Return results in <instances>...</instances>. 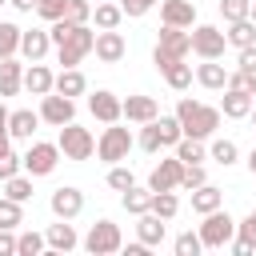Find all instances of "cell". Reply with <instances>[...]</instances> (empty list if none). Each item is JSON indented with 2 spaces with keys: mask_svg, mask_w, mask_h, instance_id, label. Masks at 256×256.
Wrapping results in <instances>:
<instances>
[{
  "mask_svg": "<svg viewBox=\"0 0 256 256\" xmlns=\"http://www.w3.org/2000/svg\"><path fill=\"white\" fill-rule=\"evenodd\" d=\"M176 120H180L184 136L212 140V136H216V128H220V108H212V104H200V100L184 96V100L176 104Z\"/></svg>",
  "mask_w": 256,
  "mask_h": 256,
  "instance_id": "obj_1",
  "label": "cell"
},
{
  "mask_svg": "<svg viewBox=\"0 0 256 256\" xmlns=\"http://www.w3.org/2000/svg\"><path fill=\"white\" fill-rule=\"evenodd\" d=\"M188 52H192V32L164 24V28H160V40H156V48H152V64H156V72H164L172 60H188Z\"/></svg>",
  "mask_w": 256,
  "mask_h": 256,
  "instance_id": "obj_2",
  "label": "cell"
},
{
  "mask_svg": "<svg viewBox=\"0 0 256 256\" xmlns=\"http://www.w3.org/2000/svg\"><path fill=\"white\" fill-rule=\"evenodd\" d=\"M56 148H60L64 160H88V156L96 152V136H92L88 128H80L76 120H68V124H60Z\"/></svg>",
  "mask_w": 256,
  "mask_h": 256,
  "instance_id": "obj_3",
  "label": "cell"
},
{
  "mask_svg": "<svg viewBox=\"0 0 256 256\" xmlns=\"http://www.w3.org/2000/svg\"><path fill=\"white\" fill-rule=\"evenodd\" d=\"M132 148H136V140H132L128 128H120V120L108 124V128L100 132V140H96V156H100L104 164H120V160H128Z\"/></svg>",
  "mask_w": 256,
  "mask_h": 256,
  "instance_id": "obj_4",
  "label": "cell"
},
{
  "mask_svg": "<svg viewBox=\"0 0 256 256\" xmlns=\"http://www.w3.org/2000/svg\"><path fill=\"white\" fill-rule=\"evenodd\" d=\"M80 248H84V252H92V256H112V252H120V248H124L120 224H112V220H96V224L84 232Z\"/></svg>",
  "mask_w": 256,
  "mask_h": 256,
  "instance_id": "obj_5",
  "label": "cell"
},
{
  "mask_svg": "<svg viewBox=\"0 0 256 256\" xmlns=\"http://www.w3.org/2000/svg\"><path fill=\"white\" fill-rule=\"evenodd\" d=\"M92 44H96V32H92L88 24H76V28L68 32V40L56 44V60H60L64 68H76V64L92 52Z\"/></svg>",
  "mask_w": 256,
  "mask_h": 256,
  "instance_id": "obj_6",
  "label": "cell"
},
{
  "mask_svg": "<svg viewBox=\"0 0 256 256\" xmlns=\"http://www.w3.org/2000/svg\"><path fill=\"white\" fill-rule=\"evenodd\" d=\"M196 232H200V244H204V248H224V244L236 236V220H232L224 208H212V212H204V224H200Z\"/></svg>",
  "mask_w": 256,
  "mask_h": 256,
  "instance_id": "obj_7",
  "label": "cell"
},
{
  "mask_svg": "<svg viewBox=\"0 0 256 256\" xmlns=\"http://www.w3.org/2000/svg\"><path fill=\"white\" fill-rule=\"evenodd\" d=\"M20 160H24V172H28L32 180H36V176H52L56 164H60V148L48 144V140H32L28 152H24Z\"/></svg>",
  "mask_w": 256,
  "mask_h": 256,
  "instance_id": "obj_8",
  "label": "cell"
},
{
  "mask_svg": "<svg viewBox=\"0 0 256 256\" xmlns=\"http://www.w3.org/2000/svg\"><path fill=\"white\" fill-rule=\"evenodd\" d=\"M224 48H228L224 28H216V24H192V52L200 60H220Z\"/></svg>",
  "mask_w": 256,
  "mask_h": 256,
  "instance_id": "obj_9",
  "label": "cell"
},
{
  "mask_svg": "<svg viewBox=\"0 0 256 256\" xmlns=\"http://www.w3.org/2000/svg\"><path fill=\"white\" fill-rule=\"evenodd\" d=\"M40 120H44V124H52V128H60V124L76 120V100H72V96H60V92L40 96Z\"/></svg>",
  "mask_w": 256,
  "mask_h": 256,
  "instance_id": "obj_10",
  "label": "cell"
},
{
  "mask_svg": "<svg viewBox=\"0 0 256 256\" xmlns=\"http://www.w3.org/2000/svg\"><path fill=\"white\" fill-rule=\"evenodd\" d=\"M160 116V104H156V96H124L120 100V120H128V124H148V120H156Z\"/></svg>",
  "mask_w": 256,
  "mask_h": 256,
  "instance_id": "obj_11",
  "label": "cell"
},
{
  "mask_svg": "<svg viewBox=\"0 0 256 256\" xmlns=\"http://www.w3.org/2000/svg\"><path fill=\"white\" fill-rule=\"evenodd\" d=\"M180 172H184V160L172 152L168 160H160V164L152 168L148 188H152V192H176V188H180Z\"/></svg>",
  "mask_w": 256,
  "mask_h": 256,
  "instance_id": "obj_12",
  "label": "cell"
},
{
  "mask_svg": "<svg viewBox=\"0 0 256 256\" xmlns=\"http://www.w3.org/2000/svg\"><path fill=\"white\" fill-rule=\"evenodd\" d=\"M48 208H52V216H56V220H76V216L84 212V192H80V188H72V184H64V188H56V192H52Z\"/></svg>",
  "mask_w": 256,
  "mask_h": 256,
  "instance_id": "obj_13",
  "label": "cell"
},
{
  "mask_svg": "<svg viewBox=\"0 0 256 256\" xmlns=\"http://www.w3.org/2000/svg\"><path fill=\"white\" fill-rule=\"evenodd\" d=\"M92 52H96V60H104V64H116V60H124V52H128V40H124L116 28H100V32H96V44H92Z\"/></svg>",
  "mask_w": 256,
  "mask_h": 256,
  "instance_id": "obj_14",
  "label": "cell"
},
{
  "mask_svg": "<svg viewBox=\"0 0 256 256\" xmlns=\"http://www.w3.org/2000/svg\"><path fill=\"white\" fill-rule=\"evenodd\" d=\"M88 112H92L100 124H116V120H120V96L108 92V88H96V92L88 96Z\"/></svg>",
  "mask_w": 256,
  "mask_h": 256,
  "instance_id": "obj_15",
  "label": "cell"
},
{
  "mask_svg": "<svg viewBox=\"0 0 256 256\" xmlns=\"http://www.w3.org/2000/svg\"><path fill=\"white\" fill-rule=\"evenodd\" d=\"M44 244H48V252H72V248H80V232L72 228V220H56V224H48Z\"/></svg>",
  "mask_w": 256,
  "mask_h": 256,
  "instance_id": "obj_16",
  "label": "cell"
},
{
  "mask_svg": "<svg viewBox=\"0 0 256 256\" xmlns=\"http://www.w3.org/2000/svg\"><path fill=\"white\" fill-rule=\"evenodd\" d=\"M160 24L192 28V24H196V4H192V0H160Z\"/></svg>",
  "mask_w": 256,
  "mask_h": 256,
  "instance_id": "obj_17",
  "label": "cell"
},
{
  "mask_svg": "<svg viewBox=\"0 0 256 256\" xmlns=\"http://www.w3.org/2000/svg\"><path fill=\"white\" fill-rule=\"evenodd\" d=\"M48 48H52L48 28H24V32H20V56H24L28 64H32V60H44Z\"/></svg>",
  "mask_w": 256,
  "mask_h": 256,
  "instance_id": "obj_18",
  "label": "cell"
},
{
  "mask_svg": "<svg viewBox=\"0 0 256 256\" xmlns=\"http://www.w3.org/2000/svg\"><path fill=\"white\" fill-rule=\"evenodd\" d=\"M168 236V220H160L156 212H140L136 216V240H144L148 248H160Z\"/></svg>",
  "mask_w": 256,
  "mask_h": 256,
  "instance_id": "obj_19",
  "label": "cell"
},
{
  "mask_svg": "<svg viewBox=\"0 0 256 256\" xmlns=\"http://www.w3.org/2000/svg\"><path fill=\"white\" fill-rule=\"evenodd\" d=\"M36 128H40V112H32V108L8 112V136H12V140H32Z\"/></svg>",
  "mask_w": 256,
  "mask_h": 256,
  "instance_id": "obj_20",
  "label": "cell"
},
{
  "mask_svg": "<svg viewBox=\"0 0 256 256\" xmlns=\"http://www.w3.org/2000/svg\"><path fill=\"white\" fill-rule=\"evenodd\" d=\"M196 84L200 88H208V92H224V80H228V68L220 64V60H204V64H196Z\"/></svg>",
  "mask_w": 256,
  "mask_h": 256,
  "instance_id": "obj_21",
  "label": "cell"
},
{
  "mask_svg": "<svg viewBox=\"0 0 256 256\" xmlns=\"http://www.w3.org/2000/svg\"><path fill=\"white\" fill-rule=\"evenodd\" d=\"M52 92H60V96H84L88 92V80H84V72L80 68H60L56 72V80H52Z\"/></svg>",
  "mask_w": 256,
  "mask_h": 256,
  "instance_id": "obj_22",
  "label": "cell"
},
{
  "mask_svg": "<svg viewBox=\"0 0 256 256\" xmlns=\"http://www.w3.org/2000/svg\"><path fill=\"white\" fill-rule=\"evenodd\" d=\"M252 104H256V96H244V92H232V88H224V96H220V116H228V120H244L248 112H252Z\"/></svg>",
  "mask_w": 256,
  "mask_h": 256,
  "instance_id": "obj_23",
  "label": "cell"
},
{
  "mask_svg": "<svg viewBox=\"0 0 256 256\" xmlns=\"http://www.w3.org/2000/svg\"><path fill=\"white\" fill-rule=\"evenodd\" d=\"M52 80H56L52 68H44L40 60H32V64L24 68V88H28L32 96H48V92H52Z\"/></svg>",
  "mask_w": 256,
  "mask_h": 256,
  "instance_id": "obj_24",
  "label": "cell"
},
{
  "mask_svg": "<svg viewBox=\"0 0 256 256\" xmlns=\"http://www.w3.org/2000/svg\"><path fill=\"white\" fill-rule=\"evenodd\" d=\"M20 88H24V64L16 56L0 60V96H16Z\"/></svg>",
  "mask_w": 256,
  "mask_h": 256,
  "instance_id": "obj_25",
  "label": "cell"
},
{
  "mask_svg": "<svg viewBox=\"0 0 256 256\" xmlns=\"http://www.w3.org/2000/svg\"><path fill=\"white\" fill-rule=\"evenodd\" d=\"M212 208H224V192L216 188V184H200V188H192V212L196 216H204V212H212Z\"/></svg>",
  "mask_w": 256,
  "mask_h": 256,
  "instance_id": "obj_26",
  "label": "cell"
},
{
  "mask_svg": "<svg viewBox=\"0 0 256 256\" xmlns=\"http://www.w3.org/2000/svg\"><path fill=\"white\" fill-rule=\"evenodd\" d=\"M172 152H176L184 164H204V160H208V148H204V140H196V136H180V140L172 144Z\"/></svg>",
  "mask_w": 256,
  "mask_h": 256,
  "instance_id": "obj_27",
  "label": "cell"
},
{
  "mask_svg": "<svg viewBox=\"0 0 256 256\" xmlns=\"http://www.w3.org/2000/svg\"><path fill=\"white\" fill-rule=\"evenodd\" d=\"M92 20H96V28H120V20H124V12H120V0H96V8H92Z\"/></svg>",
  "mask_w": 256,
  "mask_h": 256,
  "instance_id": "obj_28",
  "label": "cell"
},
{
  "mask_svg": "<svg viewBox=\"0 0 256 256\" xmlns=\"http://www.w3.org/2000/svg\"><path fill=\"white\" fill-rule=\"evenodd\" d=\"M160 76H164V84H168L172 92H184V88L192 84V64H188V60H172Z\"/></svg>",
  "mask_w": 256,
  "mask_h": 256,
  "instance_id": "obj_29",
  "label": "cell"
},
{
  "mask_svg": "<svg viewBox=\"0 0 256 256\" xmlns=\"http://www.w3.org/2000/svg\"><path fill=\"white\" fill-rule=\"evenodd\" d=\"M208 160H216V164H236L240 160V148H236V140H228V136H212V144H208Z\"/></svg>",
  "mask_w": 256,
  "mask_h": 256,
  "instance_id": "obj_30",
  "label": "cell"
},
{
  "mask_svg": "<svg viewBox=\"0 0 256 256\" xmlns=\"http://www.w3.org/2000/svg\"><path fill=\"white\" fill-rule=\"evenodd\" d=\"M224 40L232 44V48H248V44H256V24L244 16V20H232L228 24V32H224Z\"/></svg>",
  "mask_w": 256,
  "mask_h": 256,
  "instance_id": "obj_31",
  "label": "cell"
},
{
  "mask_svg": "<svg viewBox=\"0 0 256 256\" xmlns=\"http://www.w3.org/2000/svg\"><path fill=\"white\" fill-rule=\"evenodd\" d=\"M120 200H124V212L140 216V212H148V204H152V188H140V184H132L128 192H120Z\"/></svg>",
  "mask_w": 256,
  "mask_h": 256,
  "instance_id": "obj_32",
  "label": "cell"
},
{
  "mask_svg": "<svg viewBox=\"0 0 256 256\" xmlns=\"http://www.w3.org/2000/svg\"><path fill=\"white\" fill-rule=\"evenodd\" d=\"M20 24H12V20H0V60H8V56H16L20 52Z\"/></svg>",
  "mask_w": 256,
  "mask_h": 256,
  "instance_id": "obj_33",
  "label": "cell"
},
{
  "mask_svg": "<svg viewBox=\"0 0 256 256\" xmlns=\"http://www.w3.org/2000/svg\"><path fill=\"white\" fill-rule=\"evenodd\" d=\"M4 196H8V200H20V204L32 200V176H28V172L8 176V180H4Z\"/></svg>",
  "mask_w": 256,
  "mask_h": 256,
  "instance_id": "obj_34",
  "label": "cell"
},
{
  "mask_svg": "<svg viewBox=\"0 0 256 256\" xmlns=\"http://www.w3.org/2000/svg\"><path fill=\"white\" fill-rule=\"evenodd\" d=\"M148 212H156L160 220H172V216L180 212V200H176V192H152V204H148Z\"/></svg>",
  "mask_w": 256,
  "mask_h": 256,
  "instance_id": "obj_35",
  "label": "cell"
},
{
  "mask_svg": "<svg viewBox=\"0 0 256 256\" xmlns=\"http://www.w3.org/2000/svg\"><path fill=\"white\" fill-rule=\"evenodd\" d=\"M40 252H48V244H44V232H20L16 236V256H40Z\"/></svg>",
  "mask_w": 256,
  "mask_h": 256,
  "instance_id": "obj_36",
  "label": "cell"
},
{
  "mask_svg": "<svg viewBox=\"0 0 256 256\" xmlns=\"http://www.w3.org/2000/svg\"><path fill=\"white\" fill-rule=\"evenodd\" d=\"M144 152H164L168 144H164V136H160V124L156 120H148V124H140V140H136Z\"/></svg>",
  "mask_w": 256,
  "mask_h": 256,
  "instance_id": "obj_37",
  "label": "cell"
},
{
  "mask_svg": "<svg viewBox=\"0 0 256 256\" xmlns=\"http://www.w3.org/2000/svg\"><path fill=\"white\" fill-rule=\"evenodd\" d=\"M132 184H136V176H132V168H128L124 160H120V164H108V188H112V192H128Z\"/></svg>",
  "mask_w": 256,
  "mask_h": 256,
  "instance_id": "obj_38",
  "label": "cell"
},
{
  "mask_svg": "<svg viewBox=\"0 0 256 256\" xmlns=\"http://www.w3.org/2000/svg\"><path fill=\"white\" fill-rule=\"evenodd\" d=\"M24 224V204L0 196V228H20Z\"/></svg>",
  "mask_w": 256,
  "mask_h": 256,
  "instance_id": "obj_39",
  "label": "cell"
},
{
  "mask_svg": "<svg viewBox=\"0 0 256 256\" xmlns=\"http://www.w3.org/2000/svg\"><path fill=\"white\" fill-rule=\"evenodd\" d=\"M224 88H232V92H244V96H256V72H244V68H236V72H228Z\"/></svg>",
  "mask_w": 256,
  "mask_h": 256,
  "instance_id": "obj_40",
  "label": "cell"
},
{
  "mask_svg": "<svg viewBox=\"0 0 256 256\" xmlns=\"http://www.w3.org/2000/svg\"><path fill=\"white\" fill-rule=\"evenodd\" d=\"M172 248H176V256H200V252H204L200 232H180V236L172 240Z\"/></svg>",
  "mask_w": 256,
  "mask_h": 256,
  "instance_id": "obj_41",
  "label": "cell"
},
{
  "mask_svg": "<svg viewBox=\"0 0 256 256\" xmlns=\"http://www.w3.org/2000/svg\"><path fill=\"white\" fill-rule=\"evenodd\" d=\"M248 8H252V0H220V20H224V24L244 20V16H248Z\"/></svg>",
  "mask_w": 256,
  "mask_h": 256,
  "instance_id": "obj_42",
  "label": "cell"
},
{
  "mask_svg": "<svg viewBox=\"0 0 256 256\" xmlns=\"http://www.w3.org/2000/svg\"><path fill=\"white\" fill-rule=\"evenodd\" d=\"M156 124H160V136H164V144H168V148L184 136V128H180V120H176V116H164V112H160V116H156Z\"/></svg>",
  "mask_w": 256,
  "mask_h": 256,
  "instance_id": "obj_43",
  "label": "cell"
},
{
  "mask_svg": "<svg viewBox=\"0 0 256 256\" xmlns=\"http://www.w3.org/2000/svg\"><path fill=\"white\" fill-rule=\"evenodd\" d=\"M64 12H68V0H36V16H40V20H48V24H52V20H60Z\"/></svg>",
  "mask_w": 256,
  "mask_h": 256,
  "instance_id": "obj_44",
  "label": "cell"
},
{
  "mask_svg": "<svg viewBox=\"0 0 256 256\" xmlns=\"http://www.w3.org/2000/svg\"><path fill=\"white\" fill-rule=\"evenodd\" d=\"M204 180H208L204 164H184V172H180V188H188V192H192V188H200Z\"/></svg>",
  "mask_w": 256,
  "mask_h": 256,
  "instance_id": "obj_45",
  "label": "cell"
},
{
  "mask_svg": "<svg viewBox=\"0 0 256 256\" xmlns=\"http://www.w3.org/2000/svg\"><path fill=\"white\" fill-rule=\"evenodd\" d=\"M72 24H88L92 20V4L88 0H68V12H64Z\"/></svg>",
  "mask_w": 256,
  "mask_h": 256,
  "instance_id": "obj_46",
  "label": "cell"
},
{
  "mask_svg": "<svg viewBox=\"0 0 256 256\" xmlns=\"http://www.w3.org/2000/svg\"><path fill=\"white\" fill-rule=\"evenodd\" d=\"M156 4H160V0H120V12L136 20V16H148V12L156 8Z\"/></svg>",
  "mask_w": 256,
  "mask_h": 256,
  "instance_id": "obj_47",
  "label": "cell"
},
{
  "mask_svg": "<svg viewBox=\"0 0 256 256\" xmlns=\"http://www.w3.org/2000/svg\"><path fill=\"white\" fill-rule=\"evenodd\" d=\"M16 172H24V160H20L16 152H4V156H0V184H4L8 176H16Z\"/></svg>",
  "mask_w": 256,
  "mask_h": 256,
  "instance_id": "obj_48",
  "label": "cell"
},
{
  "mask_svg": "<svg viewBox=\"0 0 256 256\" xmlns=\"http://www.w3.org/2000/svg\"><path fill=\"white\" fill-rule=\"evenodd\" d=\"M236 236L248 240V244H256V208H252L244 220H236Z\"/></svg>",
  "mask_w": 256,
  "mask_h": 256,
  "instance_id": "obj_49",
  "label": "cell"
},
{
  "mask_svg": "<svg viewBox=\"0 0 256 256\" xmlns=\"http://www.w3.org/2000/svg\"><path fill=\"white\" fill-rule=\"evenodd\" d=\"M240 56H236V68H244V72H256V44H248V48H236Z\"/></svg>",
  "mask_w": 256,
  "mask_h": 256,
  "instance_id": "obj_50",
  "label": "cell"
},
{
  "mask_svg": "<svg viewBox=\"0 0 256 256\" xmlns=\"http://www.w3.org/2000/svg\"><path fill=\"white\" fill-rule=\"evenodd\" d=\"M0 256H16V228H0Z\"/></svg>",
  "mask_w": 256,
  "mask_h": 256,
  "instance_id": "obj_51",
  "label": "cell"
},
{
  "mask_svg": "<svg viewBox=\"0 0 256 256\" xmlns=\"http://www.w3.org/2000/svg\"><path fill=\"white\" fill-rule=\"evenodd\" d=\"M124 252H128V256H148V252H152V248H148V244H144V240H136V244H128V248H124Z\"/></svg>",
  "mask_w": 256,
  "mask_h": 256,
  "instance_id": "obj_52",
  "label": "cell"
},
{
  "mask_svg": "<svg viewBox=\"0 0 256 256\" xmlns=\"http://www.w3.org/2000/svg\"><path fill=\"white\" fill-rule=\"evenodd\" d=\"M16 12H36V0H8Z\"/></svg>",
  "mask_w": 256,
  "mask_h": 256,
  "instance_id": "obj_53",
  "label": "cell"
},
{
  "mask_svg": "<svg viewBox=\"0 0 256 256\" xmlns=\"http://www.w3.org/2000/svg\"><path fill=\"white\" fill-rule=\"evenodd\" d=\"M4 152H12V136H8V128H0V156Z\"/></svg>",
  "mask_w": 256,
  "mask_h": 256,
  "instance_id": "obj_54",
  "label": "cell"
},
{
  "mask_svg": "<svg viewBox=\"0 0 256 256\" xmlns=\"http://www.w3.org/2000/svg\"><path fill=\"white\" fill-rule=\"evenodd\" d=\"M0 128H8V108H4V96H0Z\"/></svg>",
  "mask_w": 256,
  "mask_h": 256,
  "instance_id": "obj_55",
  "label": "cell"
},
{
  "mask_svg": "<svg viewBox=\"0 0 256 256\" xmlns=\"http://www.w3.org/2000/svg\"><path fill=\"white\" fill-rule=\"evenodd\" d=\"M248 168H252V176H256V148L248 152Z\"/></svg>",
  "mask_w": 256,
  "mask_h": 256,
  "instance_id": "obj_56",
  "label": "cell"
},
{
  "mask_svg": "<svg viewBox=\"0 0 256 256\" xmlns=\"http://www.w3.org/2000/svg\"><path fill=\"white\" fill-rule=\"evenodd\" d=\"M248 20H252V24H256V0H252V8H248Z\"/></svg>",
  "mask_w": 256,
  "mask_h": 256,
  "instance_id": "obj_57",
  "label": "cell"
},
{
  "mask_svg": "<svg viewBox=\"0 0 256 256\" xmlns=\"http://www.w3.org/2000/svg\"><path fill=\"white\" fill-rule=\"evenodd\" d=\"M248 116H252V132H256V104H252V112H248Z\"/></svg>",
  "mask_w": 256,
  "mask_h": 256,
  "instance_id": "obj_58",
  "label": "cell"
},
{
  "mask_svg": "<svg viewBox=\"0 0 256 256\" xmlns=\"http://www.w3.org/2000/svg\"><path fill=\"white\" fill-rule=\"evenodd\" d=\"M4 4H8V0H0V8H4Z\"/></svg>",
  "mask_w": 256,
  "mask_h": 256,
  "instance_id": "obj_59",
  "label": "cell"
}]
</instances>
